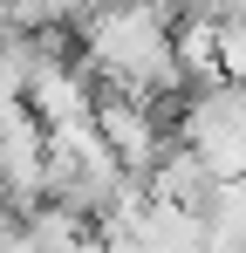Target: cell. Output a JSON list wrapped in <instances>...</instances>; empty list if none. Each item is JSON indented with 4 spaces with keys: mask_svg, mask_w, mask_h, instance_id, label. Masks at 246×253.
<instances>
[{
    "mask_svg": "<svg viewBox=\"0 0 246 253\" xmlns=\"http://www.w3.org/2000/svg\"><path fill=\"white\" fill-rule=\"evenodd\" d=\"M76 55L82 69L117 96H144V103H171L185 76L171 55V14L151 0H103L76 21Z\"/></svg>",
    "mask_w": 246,
    "mask_h": 253,
    "instance_id": "obj_1",
    "label": "cell"
},
{
    "mask_svg": "<svg viewBox=\"0 0 246 253\" xmlns=\"http://www.w3.org/2000/svg\"><path fill=\"white\" fill-rule=\"evenodd\" d=\"M178 144L212 178H246V83H226L219 76V83H205V89H185Z\"/></svg>",
    "mask_w": 246,
    "mask_h": 253,
    "instance_id": "obj_2",
    "label": "cell"
},
{
    "mask_svg": "<svg viewBox=\"0 0 246 253\" xmlns=\"http://www.w3.org/2000/svg\"><path fill=\"white\" fill-rule=\"evenodd\" d=\"M123 178H130V171L110 158V144L96 137L89 117L48 130V192H41V199H62V206H76L82 219H96Z\"/></svg>",
    "mask_w": 246,
    "mask_h": 253,
    "instance_id": "obj_3",
    "label": "cell"
},
{
    "mask_svg": "<svg viewBox=\"0 0 246 253\" xmlns=\"http://www.w3.org/2000/svg\"><path fill=\"white\" fill-rule=\"evenodd\" d=\"M89 124H96V137L110 144V158H117L130 178H144V171L171 151L164 110H158V103H144V96H117V89H103L96 110H89Z\"/></svg>",
    "mask_w": 246,
    "mask_h": 253,
    "instance_id": "obj_4",
    "label": "cell"
},
{
    "mask_svg": "<svg viewBox=\"0 0 246 253\" xmlns=\"http://www.w3.org/2000/svg\"><path fill=\"white\" fill-rule=\"evenodd\" d=\"M0 185H7V206H35L48 192V130L35 110H14L0 117Z\"/></svg>",
    "mask_w": 246,
    "mask_h": 253,
    "instance_id": "obj_5",
    "label": "cell"
},
{
    "mask_svg": "<svg viewBox=\"0 0 246 253\" xmlns=\"http://www.w3.org/2000/svg\"><path fill=\"white\" fill-rule=\"evenodd\" d=\"M212 233H205V212H185V206H164L151 199L137 233H130V253H205Z\"/></svg>",
    "mask_w": 246,
    "mask_h": 253,
    "instance_id": "obj_6",
    "label": "cell"
},
{
    "mask_svg": "<svg viewBox=\"0 0 246 253\" xmlns=\"http://www.w3.org/2000/svg\"><path fill=\"white\" fill-rule=\"evenodd\" d=\"M144 192L151 199H164V206H185V212H205V199H212V171L185 151V144H171L158 165L144 171Z\"/></svg>",
    "mask_w": 246,
    "mask_h": 253,
    "instance_id": "obj_7",
    "label": "cell"
},
{
    "mask_svg": "<svg viewBox=\"0 0 246 253\" xmlns=\"http://www.w3.org/2000/svg\"><path fill=\"white\" fill-rule=\"evenodd\" d=\"M171 55H178L185 89L219 83V21H212V14H178V28H171Z\"/></svg>",
    "mask_w": 246,
    "mask_h": 253,
    "instance_id": "obj_8",
    "label": "cell"
},
{
    "mask_svg": "<svg viewBox=\"0 0 246 253\" xmlns=\"http://www.w3.org/2000/svg\"><path fill=\"white\" fill-rule=\"evenodd\" d=\"M76 240H89V219H82L76 206H62V199L21 206V247L28 253H69Z\"/></svg>",
    "mask_w": 246,
    "mask_h": 253,
    "instance_id": "obj_9",
    "label": "cell"
},
{
    "mask_svg": "<svg viewBox=\"0 0 246 253\" xmlns=\"http://www.w3.org/2000/svg\"><path fill=\"white\" fill-rule=\"evenodd\" d=\"M212 21H219V76L246 83V0H226Z\"/></svg>",
    "mask_w": 246,
    "mask_h": 253,
    "instance_id": "obj_10",
    "label": "cell"
},
{
    "mask_svg": "<svg viewBox=\"0 0 246 253\" xmlns=\"http://www.w3.org/2000/svg\"><path fill=\"white\" fill-rule=\"evenodd\" d=\"M14 110H28V42L21 35L0 42V117H14Z\"/></svg>",
    "mask_w": 246,
    "mask_h": 253,
    "instance_id": "obj_11",
    "label": "cell"
},
{
    "mask_svg": "<svg viewBox=\"0 0 246 253\" xmlns=\"http://www.w3.org/2000/svg\"><path fill=\"white\" fill-rule=\"evenodd\" d=\"M0 253H28L21 247V212L7 206V199H0Z\"/></svg>",
    "mask_w": 246,
    "mask_h": 253,
    "instance_id": "obj_12",
    "label": "cell"
},
{
    "mask_svg": "<svg viewBox=\"0 0 246 253\" xmlns=\"http://www.w3.org/2000/svg\"><path fill=\"white\" fill-rule=\"evenodd\" d=\"M158 14H219L226 0H151Z\"/></svg>",
    "mask_w": 246,
    "mask_h": 253,
    "instance_id": "obj_13",
    "label": "cell"
},
{
    "mask_svg": "<svg viewBox=\"0 0 246 253\" xmlns=\"http://www.w3.org/2000/svg\"><path fill=\"white\" fill-rule=\"evenodd\" d=\"M69 253H110V247H103V240L89 233V240H76V247H69Z\"/></svg>",
    "mask_w": 246,
    "mask_h": 253,
    "instance_id": "obj_14",
    "label": "cell"
},
{
    "mask_svg": "<svg viewBox=\"0 0 246 253\" xmlns=\"http://www.w3.org/2000/svg\"><path fill=\"white\" fill-rule=\"evenodd\" d=\"M0 199H7V185H0Z\"/></svg>",
    "mask_w": 246,
    "mask_h": 253,
    "instance_id": "obj_15",
    "label": "cell"
}]
</instances>
